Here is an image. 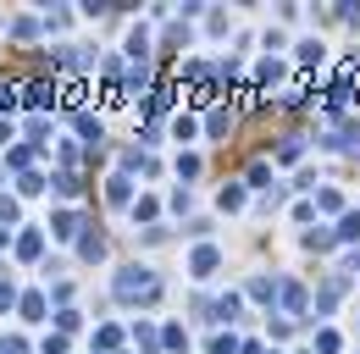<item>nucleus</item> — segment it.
Wrapping results in <instances>:
<instances>
[{
	"instance_id": "2",
	"label": "nucleus",
	"mask_w": 360,
	"mask_h": 354,
	"mask_svg": "<svg viewBox=\"0 0 360 354\" xmlns=\"http://www.w3.org/2000/svg\"><path fill=\"white\" fill-rule=\"evenodd\" d=\"M0 354H22V343H17V338H11V343H0Z\"/></svg>"
},
{
	"instance_id": "1",
	"label": "nucleus",
	"mask_w": 360,
	"mask_h": 354,
	"mask_svg": "<svg viewBox=\"0 0 360 354\" xmlns=\"http://www.w3.org/2000/svg\"><path fill=\"white\" fill-rule=\"evenodd\" d=\"M338 232H344V238H360V211H349V216H344V227H338Z\"/></svg>"
}]
</instances>
